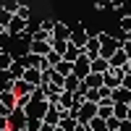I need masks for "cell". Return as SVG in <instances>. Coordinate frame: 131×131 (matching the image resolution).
<instances>
[{
    "mask_svg": "<svg viewBox=\"0 0 131 131\" xmlns=\"http://www.w3.org/2000/svg\"><path fill=\"white\" fill-rule=\"evenodd\" d=\"M107 68H110V60L107 58H94L92 60V73H105Z\"/></svg>",
    "mask_w": 131,
    "mask_h": 131,
    "instance_id": "d6986e66",
    "label": "cell"
},
{
    "mask_svg": "<svg viewBox=\"0 0 131 131\" xmlns=\"http://www.w3.org/2000/svg\"><path fill=\"white\" fill-rule=\"evenodd\" d=\"M31 39H50V31H45V29H34V31H31Z\"/></svg>",
    "mask_w": 131,
    "mask_h": 131,
    "instance_id": "d6a6232c",
    "label": "cell"
},
{
    "mask_svg": "<svg viewBox=\"0 0 131 131\" xmlns=\"http://www.w3.org/2000/svg\"><path fill=\"white\" fill-rule=\"evenodd\" d=\"M58 105L66 107V110H73V107H79V105L73 102V92H68V89H63V92L58 94Z\"/></svg>",
    "mask_w": 131,
    "mask_h": 131,
    "instance_id": "7c38bea8",
    "label": "cell"
},
{
    "mask_svg": "<svg viewBox=\"0 0 131 131\" xmlns=\"http://www.w3.org/2000/svg\"><path fill=\"white\" fill-rule=\"evenodd\" d=\"M84 55L94 60V58H100V39H97V34L89 37V42H86V47H84Z\"/></svg>",
    "mask_w": 131,
    "mask_h": 131,
    "instance_id": "30bf717a",
    "label": "cell"
},
{
    "mask_svg": "<svg viewBox=\"0 0 131 131\" xmlns=\"http://www.w3.org/2000/svg\"><path fill=\"white\" fill-rule=\"evenodd\" d=\"M47 107H50L47 100H29V105L24 107V110H26L29 118H39V121H42V118H45V113H47Z\"/></svg>",
    "mask_w": 131,
    "mask_h": 131,
    "instance_id": "7a4b0ae2",
    "label": "cell"
},
{
    "mask_svg": "<svg viewBox=\"0 0 131 131\" xmlns=\"http://www.w3.org/2000/svg\"><path fill=\"white\" fill-rule=\"evenodd\" d=\"M94 115H97V102L84 100V102H81V107H79V123H89Z\"/></svg>",
    "mask_w": 131,
    "mask_h": 131,
    "instance_id": "8992f818",
    "label": "cell"
},
{
    "mask_svg": "<svg viewBox=\"0 0 131 131\" xmlns=\"http://www.w3.org/2000/svg\"><path fill=\"white\" fill-rule=\"evenodd\" d=\"M121 84L126 86V89H131V73H128V76H123V81H121Z\"/></svg>",
    "mask_w": 131,
    "mask_h": 131,
    "instance_id": "b9f144b4",
    "label": "cell"
},
{
    "mask_svg": "<svg viewBox=\"0 0 131 131\" xmlns=\"http://www.w3.org/2000/svg\"><path fill=\"white\" fill-rule=\"evenodd\" d=\"M3 31H5V29H3V26H0V34H3Z\"/></svg>",
    "mask_w": 131,
    "mask_h": 131,
    "instance_id": "bcb514c9",
    "label": "cell"
},
{
    "mask_svg": "<svg viewBox=\"0 0 131 131\" xmlns=\"http://www.w3.org/2000/svg\"><path fill=\"white\" fill-rule=\"evenodd\" d=\"M73 73H76V76H79V79H81V81H84V79H86V76H89V73H92V60H89V58H86V55H84V52H81V55H79V60H76V63H73Z\"/></svg>",
    "mask_w": 131,
    "mask_h": 131,
    "instance_id": "277c9868",
    "label": "cell"
},
{
    "mask_svg": "<svg viewBox=\"0 0 131 131\" xmlns=\"http://www.w3.org/2000/svg\"><path fill=\"white\" fill-rule=\"evenodd\" d=\"M24 71H26V68H24V66H21V60L16 58V60H13V66L5 71V76H8V79H24Z\"/></svg>",
    "mask_w": 131,
    "mask_h": 131,
    "instance_id": "9a60e30c",
    "label": "cell"
},
{
    "mask_svg": "<svg viewBox=\"0 0 131 131\" xmlns=\"http://www.w3.org/2000/svg\"><path fill=\"white\" fill-rule=\"evenodd\" d=\"M39 126H42L39 118H29V121H26V128H29V131H39Z\"/></svg>",
    "mask_w": 131,
    "mask_h": 131,
    "instance_id": "e575fe53",
    "label": "cell"
},
{
    "mask_svg": "<svg viewBox=\"0 0 131 131\" xmlns=\"http://www.w3.org/2000/svg\"><path fill=\"white\" fill-rule=\"evenodd\" d=\"M5 31H8L10 37H18V34H24V31H29V21H26V18H18V16H13Z\"/></svg>",
    "mask_w": 131,
    "mask_h": 131,
    "instance_id": "52a82bcc",
    "label": "cell"
},
{
    "mask_svg": "<svg viewBox=\"0 0 131 131\" xmlns=\"http://www.w3.org/2000/svg\"><path fill=\"white\" fill-rule=\"evenodd\" d=\"M0 5H3L5 10H10V13H16L21 3H18V0H0Z\"/></svg>",
    "mask_w": 131,
    "mask_h": 131,
    "instance_id": "f1b7e54d",
    "label": "cell"
},
{
    "mask_svg": "<svg viewBox=\"0 0 131 131\" xmlns=\"http://www.w3.org/2000/svg\"><path fill=\"white\" fill-rule=\"evenodd\" d=\"M121 81H123V71L121 68H107L105 73H102V86H107V89H115V86H121Z\"/></svg>",
    "mask_w": 131,
    "mask_h": 131,
    "instance_id": "3957f363",
    "label": "cell"
},
{
    "mask_svg": "<svg viewBox=\"0 0 131 131\" xmlns=\"http://www.w3.org/2000/svg\"><path fill=\"white\" fill-rule=\"evenodd\" d=\"M76 126H79V121H76L73 115H68V118H63V121L58 123V128H60V131H76Z\"/></svg>",
    "mask_w": 131,
    "mask_h": 131,
    "instance_id": "44dd1931",
    "label": "cell"
},
{
    "mask_svg": "<svg viewBox=\"0 0 131 131\" xmlns=\"http://www.w3.org/2000/svg\"><path fill=\"white\" fill-rule=\"evenodd\" d=\"M113 115L121 118V121H126L128 118V105L126 102H113Z\"/></svg>",
    "mask_w": 131,
    "mask_h": 131,
    "instance_id": "ffe728a7",
    "label": "cell"
},
{
    "mask_svg": "<svg viewBox=\"0 0 131 131\" xmlns=\"http://www.w3.org/2000/svg\"><path fill=\"white\" fill-rule=\"evenodd\" d=\"M26 121H29L26 110L13 107V110H10V115H8V131H21V128H26Z\"/></svg>",
    "mask_w": 131,
    "mask_h": 131,
    "instance_id": "6da1fadb",
    "label": "cell"
},
{
    "mask_svg": "<svg viewBox=\"0 0 131 131\" xmlns=\"http://www.w3.org/2000/svg\"><path fill=\"white\" fill-rule=\"evenodd\" d=\"M21 131H29V128H21Z\"/></svg>",
    "mask_w": 131,
    "mask_h": 131,
    "instance_id": "7dc6e473",
    "label": "cell"
},
{
    "mask_svg": "<svg viewBox=\"0 0 131 131\" xmlns=\"http://www.w3.org/2000/svg\"><path fill=\"white\" fill-rule=\"evenodd\" d=\"M10 18H13V13H10V10H5L3 5H0V26H3V29H8Z\"/></svg>",
    "mask_w": 131,
    "mask_h": 131,
    "instance_id": "4316f807",
    "label": "cell"
},
{
    "mask_svg": "<svg viewBox=\"0 0 131 131\" xmlns=\"http://www.w3.org/2000/svg\"><path fill=\"white\" fill-rule=\"evenodd\" d=\"M126 121H131V105H128V118H126Z\"/></svg>",
    "mask_w": 131,
    "mask_h": 131,
    "instance_id": "ee69618b",
    "label": "cell"
},
{
    "mask_svg": "<svg viewBox=\"0 0 131 131\" xmlns=\"http://www.w3.org/2000/svg\"><path fill=\"white\" fill-rule=\"evenodd\" d=\"M50 45H52V50H55L58 55H63L66 47H68V39H50Z\"/></svg>",
    "mask_w": 131,
    "mask_h": 131,
    "instance_id": "484cf974",
    "label": "cell"
},
{
    "mask_svg": "<svg viewBox=\"0 0 131 131\" xmlns=\"http://www.w3.org/2000/svg\"><path fill=\"white\" fill-rule=\"evenodd\" d=\"M0 131H8V118L0 115Z\"/></svg>",
    "mask_w": 131,
    "mask_h": 131,
    "instance_id": "60d3db41",
    "label": "cell"
},
{
    "mask_svg": "<svg viewBox=\"0 0 131 131\" xmlns=\"http://www.w3.org/2000/svg\"><path fill=\"white\" fill-rule=\"evenodd\" d=\"M84 81H86L89 89H100V86H102V73H89Z\"/></svg>",
    "mask_w": 131,
    "mask_h": 131,
    "instance_id": "7402d4cb",
    "label": "cell"
},
{
    "mask_svg": "<svg viewBox=\"0 0 131 131\" xmlns=\"http://www.w3.org/2000/svg\"><path fill=\"white\" fill-rule=\"evenodd\" d=\"M3 50H5V47H3V42H0V52H3Z\"/></svg>",
    "mask_w": 131,
    "mask_h": 131,
    "instance_id": "f6af8a7d",
    "label": "cell"
},
{
    "mask_svg": "<svg viewBox=\"0 0 131 131\" xmlns=\"http://www.w3.org/2000/svg\"><path fill=\"white\" fill-rule=\"evenodd\" d=\"M24 81H29L31 86H42V71L39 68H26L24 71Z\"/></svg>",
    "mask_w": 131,
    "mask_h": 131,
    "instance_id": "4fadbf2b",
    "label": "cell"
},
{
    "mask_svg": "<svg viewBox=\"0 0 131 131\" xmlns=\"http://www.w3.org/2000/svg\"><path fill=\"white\" fill-rule=\"evenodd\" d=\"M115 131H131V121H121V126H118Z\"/></svg>",
    "mask_w": 131,
    "mask_h": 131,
    "instance_id": "ab89813d",
    "label": "cell"
},
{
    "mask_svg": "<svg viewBox=\"0 0 131 131\" xmlns=\"http://www.w3.org/2000/svg\"><path fill=\"white\" fill-rule=\"evenodd\" d=\"M10 110H13V107H10V105H5V102H0V115H10Z\"/></svg>",
    "mask_w": 131,
    "mask_h": 131,
    "instance_id": "8d00e7d4",
    "label": "cell"
},
{
    "mask_svg": "<svg viewBox=\"0 0 131 131\" xmlns=\"http://www.w3.org/2000/svg\"><path fill=\"white\" fill-rule=\"evenodd\" d=\"M45 58H47V63H50V66H58V63L63 60V55H58V52H55V50H50V52H47V55H45Z\"/></svg>",
    "mask_w": 131,
    "mask_h": 131,
    "instance_id": "1f68e13d",
    "label": "cell"
},
{
    "mask_svg": "<svg viewBox=\"0 0 131 131\" xmlns=\"http://www.w3.org/2000/svg\"><path fill=\"white\" fill-rule=\"evenodd\" d=\"M76 131H89V128H86V123H79V126H76Z\"/></svg>",
    "mask_w": 131,
    "mask_h": 131,
    "instance_id": "7bdbcfd3",
    "label": "cell"
},
{
    "mask_svg": "<svg viewBox=\"0 0 131 131\" xmlns=\"http://www.w3.org/2000/svg\"><path fill=\"white\" fill-rule=\"evenodd\" d=\"M110 100H113V102H126V105H131V89H126L123 84L115 86V89H110Z\"/></svg>",
    "mask_w": 131,
    "mask_h": 131,
    "instance_id": "ba28073f",
    "label": "cell"
},
{
    "mask_svg": "<svg viewBox=\"0 0 131 131\" xmlns=\"http://www.w3.org/2000/svg\"><path fill=\"white\" fill-rule=\"evenodd\" d=\"M13 16H18V18H26V21H31V8L21 3V5H18V10H16Z\"/></svg>",
    "mask_w": 131,
    "mask_h": 131,
    "instance_id": "83f0119b",
    "label": "cell"
},
{
    "mask_svg": "<svg viewBox=\"0 0 131 131\" xmlns=\"http://www.w3.org/2000/svg\"><path fill=\"white\" fill-rule=\"evenodd\" d=\"M29 50L37 52V55H47V52L52 50V45H50V39H31L29 42Z\"/></svg>",
    "mask_w": 131,
    "mask_h": 131,
    "instance_id": "8fae6325",
    "label": "cell"
},
{
    "mask_svg": "<svg viewBox=\"0 0 131 131\" xmlns=\"http://www.w3.org/2000/svg\"><path fill=\"white\" fill-rule=\"evenodd\" d=\"M97 10H113V0H94Z\"/></svg>",
    "mask_w": 131,
    "mask_h": 131,
    "instance_id": "f546056e",
    "label": "cell"
},
{
    "mask_svg": "<svg viewBox=\"0 0 131 131\" xmlns=\"http://www.w3.org/2000/svg\"><path fill=\"white\" fill-rule=\"evenodd\" d=\"M13 60H16V55H13V52H8V50H3V52H0V71H8L10 68V66H13Z\"/></svg>",
    "mask_w": 131,
    "mask_h": 131,
    "instance_id": "ac0fdd59",
    "label": "cell"
},
{
    "mask_svg": "<svg viewBox=\"0 0 131 131\" xmlns=\"http://www.w3.org/2000/svg\"><path fill=\"white\" fill-rule=\"evenodd\" d=\"M60 76H68V73H73V63H68V60H60L58 66H52Z\"/></svg>",
    "mask_w": 131,
    "mask_h": 131,
    "instance_id": "cb8c5ba5",
    "label": "cell"
},
{
    "mask_svg": "<svg viewBox=\"0 0 131 131\" xmlns=\"http://www.w3.org/2000/svg\"><path fill=\"white\" fill-rule=\"evenodd\" d=\"M50 39H71V26H68V24H63V21H55Z\"/></svg>",
    "mask_w": 131,
    "mask_h": 131,
    "instance_id": "9c48e42d",
    "label": "cell"
},
{
    "mask_svg": "<svg viewBox=\"0 0 131 131\" xmlns=\"http://www.w3.org/2000/svg\"><path fill=\"white\" fill-rule=\"evenodd\" d=\"M126 3H128V0H113V10H121V8H126Z\"/></svg>",
    "mask_w": 131,
    "mask_h": 131,
    "instance_id": "74e56055",
    "label": "cell"
},
{
    "mask_svg": "<svg viewBox=\"0 0 131 131\" xmlns=\"http://www.w3.org/2000/svg\"><path fill=\"white\" fill-rule=\"evenodd\" d=\"M81 52H84V50H79L76 45H71V42H68V47H66V52H63V60H68V63H76Z\"/></svg>",
    "mask_w": 131,
    "mask_h": 131,
    "instance_id": "2e32d148",
    "label": "cell"
},
{
    "mask_svg": "<svg viewBox=\"0 0 131 131\" xmlns=\"http://www.w3.org/2000/svg\"><path fill=\"white\" fill-rule=\"evenodd\" d=\"M0 102L16 107V92H13V89H3V92H0Z\"/></svg>",
    "mask_w": 131,
    "mask_h": 131,
    "instance_id": "603a6c76",
    "label": "cell"
},
{
    "mask_svg": "<svg viewBox=\"0 0 131 131\" xmlns=\"http://www.w3.org/2000/svg\"><path fill=\"white\" fill-rule=\"evenodd\" d=\"M39 131H58V126H52V123H45V121H42Z\"/></svg>",
    "mask_w": 131,
    "mask_h": 131,
    "instance_id": "f35d334b",
    "label": "cell"
},
{
    "mask_svg": "<svg viewBox=\"0 0 131 131\" xmlns=\"http://www.w3.org/2000/svg\"><path fill=\"white\" fill-rule=\"evenodd\" d=\"M86 100L89 102H100L102 97H100V89H86Z\"/></svg>",
    "mask_w": 131,
    "mask_h": 131,
    "instance_id": "836d02e7",
    "label": "cell"
},
{
    "mask_svg": "<svg viewBox=\"0 0 131 131\" xmlns=\"http://www.w3.org/2000/svg\"><path fill=\"white\" fill-rule=\"evenodd\" d=\"M126 60H131V58L126 55V50H123V47H118V50L113 52V55H110V66H113V68H121V66H123Z\"/></svg>",
    "mask_w": 131,
    "mask_h": 131,
    "instance_id": "5bb4252c",
    "label": "cell"
},
{
    "mask_svg": "<svg viewBox=\"0 0 131 131\" xmlns=\"http://www.w3.org/2000/svg\"><path fill=\"white\" fill-rule=\"evenodd\" d=\"M118 126H121V118H115V115H110V118H107V128H110V131H115Z\"/></svg>",
    "mask_w": 131,
    "mask_h": 131,
    "instance_id": "d590c367",
    "label": "cell"
},
{
    "mask_svg": "<svg viewBox=\"0 0 131 131\" xmlns=\"http://www.w3.org/2000/svg\"><path fill=\"white\" fill-rule=\"evenodd\" d=\"M86 128H89V131H110V128H107V121H105V118H100V115H94L92 121L86 123Z\"/></svg>",
    "mask_w": 131,
    "mask_h": 131,
    "instance_id": "e0dca14e",
    "label": "cell"
},
{
    "mask_svg": "<svg viewBox=\"0 0 131 131\" xmlns=\"http://www.w3.org/2000/svg\"><path fill=\"white\" fill-rule=\"evenodd\" d=\"M89 37H92L89 31H86L84 26H79V29H71V39H68V42H71V45H76L79 50H84L86 42H89Z\"/></svg>",
    "mask_w": 131,
    "mask_h": 131,
    "instance_id": "5b68a950",
    "label": "cell"
},
{
    "mask_svg": "<svg viewBox=\"0 0 131 131\" xmlns=\"http://www.w3.org/2000/svg\"><path fill=\"white\" fill-rule=\"evenodd\" d=\"M79 76H76V73H68V76H66V89H68V92H76V89H79Z\"/></svg>",
    "mask_w": 131,
    "mask_h": 131,
    "instance_id": "d4e9b609",
    "label": "cell"
},
{
    "mask_svg": "<svg viewBox=\"0 0 131 131\" xmlns=\"http://www.w3.org/2000/svg\"><path fill=\"white\" fill-rule=\"evenodd\" d=\"M55 21H58V18H42V21H39V29H45V31H50V34H52Z\"/></svg>",
    "mask_w": 131,
    "mask_h": 131,
    "instance_id": "4dcf8cb0",
    "label": "cell"
}]
</instances>
